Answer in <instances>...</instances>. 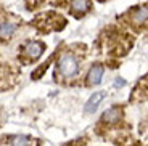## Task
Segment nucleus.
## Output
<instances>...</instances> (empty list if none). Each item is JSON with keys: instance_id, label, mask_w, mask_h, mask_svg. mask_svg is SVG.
<instances>
[{"instance_id": "nucleus-7", "label": "nucleus", "mask_w": 148, "mask_h": 146, "mask_svg": "<svg viewBox=\"0 0 148 146\" xmlns=\"http://www.w3.org/2000/svg\"><path fill=\"white\" fill-rule=\"evenodd\" d=\"M130 19L134 24H143L148 19V7H140L137 10L130 11Z\"/></svg>"}, {"instance_id": "nucleus-11", "label": "nucleus", "mask_w": 148, "mask_h": 146, "mask_svg": "<svg viewBox=\"0 0 148 146\" xmlns=\"http://www.w3.org/2000/svg\"><path fill=\"white\" fill-rule=\"evenodd\" d=\"M42 0H27V3L29 5H37V3H40Z\"/></svg>"}, {"instance_id": "nucleus-4", "label": "nucleus", "mask_w": 148, "mask_h": 146, "mask_svg": "<svg viewBox=\"0 0 148 146\" xmlns=\"http://www.w3.org/2000/svg\"><path fill=\"white\" fill-rule=\"evenodd\" d=\"M103 66L100 64H93L92 68H90L89 74H87V82H89V85H97L100 84L101 79H103Z\"/></svg>"}, {"instance_id": "nucleus-3", "label": "nucleus", "mask_w": 148, "mask_h": 146, "mask_svg": "<svg viewBox=\"0 0 148 146\" xmlns=\"http://www.w3.org/2000/svg\"><path fill=\"white\" fill-rule=\"evenodd\" d=\"M121 117H122L121 108L114 106V108H110V109H106L103 113V116H101V122H106V124H116V122L121 121Z\"/></svg>"}, {"instance_id": "nucleus-8", "label": "nucleus", "mask_w": 148, "mask_h": 146, "mask_svg": "<svg viewBox=\"0 0 148 146\" xmlns=\"http://www.w3.org/2000/svg\"><path fill=\"white\" fill-rule=\"evenodd\" d=\"M90 7V0H71V10L76 15H82L89 10Z\"/></svg>"}, {"instance_id": "nucleus-6", "label": "nucleus", "mask_w": 148, "mask_h": 146, "mask_svg": "<svg viewBox=\"0 0 148 146\" xmlns=\"http://www.w3.org/2000/svg\"><path fill=\"white\" fill-rule=\"evenodd\" d=\"M16 27H18V23H15V21L0 23V37L2 39H10L16 32Z\"/></svg>"}, {"instance_id": "nucleus-1", "label": "nucleus", "mask_w": 148, "mask_h": 146, "mask_svg": "<svg viewBox=\"0 0 148 146\" xmlns=\"http://www.w3.org/2000/svg\"><path fill=\"white\" fill-rule=\"evenodd\" d=\"M56 69H58L60 76L63 79H74L79 72V61L77 58L73 55V53H64L61 58H60L58 64H56Z\"/></svg>"}, {"instance_id": "nucleus-2", "label": "nucleus", "mask_w": 148, "mask_h": 146, "mask_svg": "<svg viewBox=\"0 0 148 146\" xmlns=\"http://www.w3.org/2000/svg\"><path fill=\"white\" fill-rule=\"evenodd\" d=\"M44 50H45V45L42 44V42H29V44L24 45L21 55L24 56V58L32 59V61H34V59L40 58L42 53H44Z\"/></svg>"}, {"instance_id": "nucleus-5", "label": "nucleus", "mask_w": 148, "mask_h": 146, "mask_svg": "<svg viewBox=\"0 0 148 146\" xmlns=\"http://www.w3.org/2000/svg\"><path fill=\"white\" fill-rule=\"evenodd\" d=\"M105 100V93L103 91H98V93H93L92 96L89 98V101L85 103V113L87 114H92L95 113V109L100 106V103Z\"/></svg>"}, {"instance_id": "nucleus-9", "label": "nucleus", "mask_w": 148, "mask_h": 146, "mask_svg": "<svg viewBox=\"0 0 148 146\" xmlns=\"http://www.w3.org/2000/svg\"><path fill=\"white\" fill-rule=\"evenodd\" d=\"M31 140L24 135H16L11 138V146H29Z\"/></svg>"}, {"instance_id": "nucleus-10", "label": "nucleus", "mask_w": 148, "mask_h": 146, "mask_svg": "<svg viewBox=\"0 0 148 146\" xmlns=\"http://www.w3.org/2000/svg\"><path fill=\"white\" fill-rule=\"evenodd\" d=\"M124 84H126V82L122 81V79H116V84H114V87H116V88H121V87H124Z\"/></svg>"}]
</instances>
